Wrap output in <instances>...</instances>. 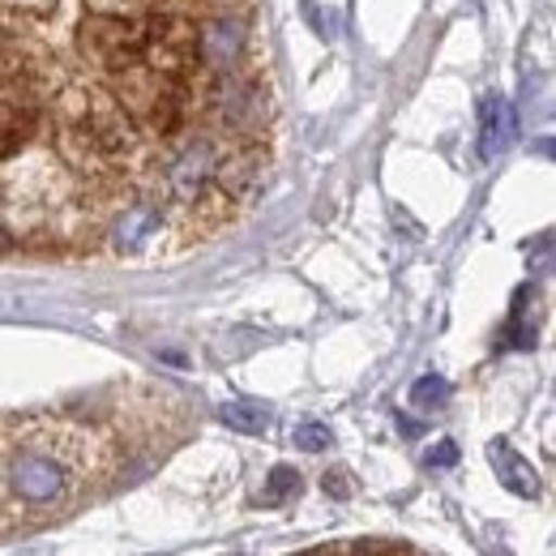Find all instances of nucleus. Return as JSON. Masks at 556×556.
I'll list each match as a JSON object with an SVG mask.
<instances>
[{"mask_svg":"<svg viewBox=\"0 0 556 556\" xmlns=\"http://www.w3.org/2000/svg\"><path fill=\"white\" fill-rule=\"evenodd\" d=\"M454 463H458V445L454 441H437L428 450V467H454Z\"/></svg>","mask_w":556,"mask_h":556,"instance_id":"15","label":"nucleus"},{"mask_svg":"<svg viewBox=\"0 0 556 556\" xmlns=\"http://www.w3.org/2000/svg\"><path fill=\"white\" fill-rule=\"evenodd\" d=\"M81 458L73 450L70 432H26L9 441L0 454V496L13 509H39L61 514V505L77 488Z\"/></svg>","mask_w":556,"mask_h":556,"instance_id":"1","label":"nucleus"},{"mask_svg":"<svg viewBox=\"0 0 556 556\" xmlns=\"http://www.w3.org/2000/svg\"><path fill=\"white\" fill-rule=\"evenodd\" d=\"M26 134H30V116L13 99H0V154H9L17 141H26Z\"/></svg>","mask_w":556,"mask_h":556,"instance_id":"8","label":"nucleus"},{"mask_svg":"<svg viewBox=\"0 0 556 556\" xmlns=\"http://www.w3.org/2000/svg\"><path fill=\"white\" fill-rule=\"evenodd\" d=\"M206 172H210V154H206V146H198V150H185V159L176 163L172 180H176L180 193H193V189L206 180Z\"/></svg>","mask_w":556,"mask_h":556,"instance_id":"9","label":"nucleus"},{"mask_svg":"<svg viewBox=\"0 0 556 556\" xmlns=\"http://www.w3.org/2000/svg\"><path fill=\"white\" fill-rule=\"evenodd\" d=\"M218 416H223L227 428H236V432H266V428H270V412H266L262 403H244V399L223 403Z\"/></svg>","mask_w":556,"mask_h":556,"instance_id":"7","label":"nucleus"},{"mask_svg":"<svg viewBox=\"0 0 556 556\" xmlns=\"http://www.w3.org/2000/svg\"><path fill=\"white\" fill-rule=\"evenodd\" d=\"M300 492V476L291 471V467H275L270 471V484H266V501L278 505V501H287V496H295Z\"/></svg>","mask_w":556,"mask_h":556,"instance_id":"13","label":"nucleus"},{"mask_svg":"<svg viewBox=\"0 0 556 556\" xmlns=\"http://www.w3.org/2000/svg\"><path fill=\"white\" fill-rule=\"evenodd\" d=\"M154 218H159V214L146 206L134 210V214H125L121 227H116V244H121V249H138L141 240H146V231L154 227Z\"/></svg>","mask_w":556,"mask_h":556,"instance_id":"10","label":"nucleus"},{"mask_svg":"<svg viewBox=\"0 0 556 556\" xmlns=\"http://www.w3.org/2000/svg\"><path fill=\"white\" fill-rule=\"evenodd\" d=\"M198 48H202V56H206L210 65H218V70L236 65V61L244 56V48H249V26H244V17H231V13L206 17L202 30H198Z\"/></svg>","mask_w":556,"mask_h":556,"instance_id":"3","label":"nucleus"},{"mask_svg":"<svg viewBox=\"0 0 556 556\" xmlns=\"http://www.w3.org/2000/svg\"><path fill=\"white\" fill-rule=\"evenodd\" d=\"M412 403H416L419 412L445 407V403H450V381H445V377H419L416 386H412Z\"/></svg>","mask_w":556,"mask_h":556,"instance_id":"11","label":"nucleus"},{"mask_svg":"<svg viewBox=\"0 0 556 556\" xmlns=\"http://www.w3.org/2000/svg\"><path fill=\"white\" fill-rule=\"evenodd\" d=\"M86 4L94 13H103V17H138L150 0H86Z\"/></svg>","mask_w":556,"mask_h":556,"instance_id":"14","label":"nucleus"},{"mask_svg":"<svg viewBox=\"0 0 556 556\" xmlns=\"http://www.w3.org/2000/svg\"><path fill=\"white\" fill-rule=\"evenodd\" d=\"M81 48H86V56H94V61H108V65H116V61H138V52L146 48V39H150V26L141 22V17H90L86 26H81Z\"/></svg>","mask_w":556,"mask_h":556,"instance_id":"2","label":"nucleus"},{"mask_svg":"<svg viewBox=\"0 0 556 556\" xmlns=\"http://www.w3.org/2000/svg\"><path fill=\"white\" fill-rule=\"evenodd\" d=\"M262 172V150H236L218 163V189L223 193H244Z\"/></svg>","mask_w":556,"mask_h":556,"instance_id":"6","label":"nucleus"},{"mask_svg":"<svg viewBox=\"0 0 556 556\" xmlns=\"http://www.w3.org/2000/svg\"><path fill=\"white\" fill-rule=\"evenodd\" d=\"M514 138V108L501 94H488L484 112H480V159L492 163Z\"/></svg>","mask_w":556,"mask_h":556,"instance_id":"5","label":"nucleus"},{"mask_svg":"<svg viewBox=\"0 0 556 556\" xmlns=\"http://www.w3.org/2000/svg\"><path fill=\"white\" fill-rule=\"evenodd\" d=\"M321 484H326V492H334V496H348V492H351L348 480H343V471H334V476H326Z\"/></svg>","mask_w":556,"mask_h":556,"instance_id":"16","label":"nucleus"},{"mask_svg":"<svg viewBox=\"0 0 556 556\" xmlns=\"http://www.w3.org/2000/svg\"><path fill=\"white\" fill-rule=\"evenodd\" d=\"M330 441H334V437H330V428H326V424H317V419L295 428V445H300L304 454H321Z\"/></svg>","mask_w":556,"mask_h":556,"instance_id":"12","label":"nucleus"},{"mask_svg":"<svg viewBox=\"0 0 556 556\" xmlns=\"http://www.w3.org/2000/svg\"><path fill=\"white\" fill-rule=\"evenodd\" d=\"M488 458H492V467H496V480L509 488L514 496H540V476H535V467L509 445V441H492L488 445Z\"/></svg>","mask_w":556,"mask_h":556,"instance_id":"4","label":"nucleus"}]
</instances>
